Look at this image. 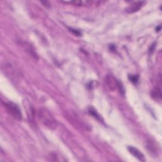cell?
<instances>
[{"label": "cell", "instance_id": "obj_1", "mask_svg": "<svg viewBox=\"0 0 162 162\" xmlns=\"http://www.w3.org/2000/svg\"><path fill=\"white\" fill-rule=\"evenodd\" d=\"M38 117L43 124L50 129H55L57 127L56 120L48 110L40 108L38 112Z\"/></svg>", "mask_w": 162, "mask_h": 162}, {"label": "cell", "instance_id": "obj_2", "mask_svg": "<svg viewBox=\"0 0 162 162\" xmlns=\"http://www.w3.org/2000/svg\"><path fill=\"white\" fill-rule=\"evenodd\" d=\"M5 106L8 113L13 118L18 120H22V114L20 108L18 107L17 104L12 102H7L5 103Z\"/></svg>", "mask_w": 162, "mask_h": 162}, {"label": "cell", "instance_id": "obj_3", "mask_svg": "<svg viewBox=\"0 0 162 162\" xmlns=\"http://www.w3.org/2000/svg\"><path fill=\"white\" fill-rule=\"evenodd\" d=\"M119 81H117V79L114 78L112 75H107L105 78V83L110 90L114 91L115 89H118Z\"/></svg>", "mask_w": 162, "mask_h": 162}, {"label": "cell", "instance_id": "obj_4", "mask_svg": "<svg viewBox=\"0 0 162 162\" xmlns=\"http://www.w3.org/2000/svg\"><path fill=\"white\" fill-rule=\"evenodd\" d=\"M128 151L129 153L132 155L136 158L141 161H146V158L143 153H141V151H139L138 148H136L134 146H128L127 148Z\"/></svg>", "mask_w": 162, "mask_h": 162}, {"label": "cell", "instance_id": "obj_5", "mask_svg": "<svg viewBox=\"0 0 162 162\" xmlns=\"http://www.w3.org/2000/svg\"><path fill=\"white\" fill-rule=\"evenodd\" d=\"M144 3V1L134 2L133 3H132L127 8L126 11L128 13H131H131H134L138 11L139 9L142 7V6L143 5Z\"/></svg>", "mask_w": 162, "mask_h": 162}, {"label": "cell", "instance_id": "obj_6", "mask_svg": "<svg viewBox=\"0 0 162 162\" xmlns=\"http://www.w3.org/2000/svg\"><path fill=\"white\" fill-rule=\"evenodd\" d=\"M151 96L154 99L160 101L161 99V92L159 87H155L151 92Z\"/></svg>", "mask_w": 162, "mask_h": 162}, {"label": "cell", "instance_id": "obj_7", "mask_svg": "<svg viewBox=\"0 0 162 162\" xmlns=\"http://www.w3.org/2000/svg\"><path fill=\"white\" fill-rule=\"evenodd\" d=\"M89 113L90 115H91L92 116H93L95 119H97L99 121H101V117H100V115L97 113V112L94 109H93V108H90L89 109Z\"/></svg>", "mask_w": 162, "mask_h": 162}, {"label": "cell", "instance_id": "obj_8", "mask_svg": "<svg viewBox=\"0 0 162 162\" xmlns=\"http://www.w3.org/2000/svg\"><path fill=\"white\" fill-rule=\"evenodd\" d=\"M129 80L131 81L132 83L136 84L138 83V80H139V77L138 75H130L129 77Z\"/></svg>", "mask_w": 162, "mask_h": 162}, {"label": "cell", "instance_id": "obj_9", "mask_svg": "<svg viewBox=\"0 0 162 162\" xmlns=\"http://www.w3.org/2000/svg\"><path fill=\"white\" fill-rule=\"evenodd\" d=\"M70 31H72L73 33H74V34L76 35V36H80V35H81V33H80V32H79V31H77V30L72 29V28H70Z\"/></svg>", "mask_w": 162, "mask_h": 162}, {"label": "cell", "instance_id": "obj_10", "mask_svg": "<svg viewBox=\"0 0 162 162\" xmlns=\"http://www.w3.org/2000/svg\"><path fill=\"white\" fill-rule=\"evenodd\" d=\"M155 45H156V43H154L153 45H151V47H150V52H153V51H154V49H155Z\"/></svg>", "mask_w": 162, "mask_h": 162}, {"label": "cell", "instance_id": "obj_11", "mask_svg": "<svg viewBox=\"0 0 162 162\" xmlns=\"http://www.w3.org/2000/svg\"><path fill=\"white\" fill-rule=\"evenodd\" d=\"M161 29V25H160L159 27H158V28H157V31H160Z\"/></svg>", "mask_w": 162, "mask_h": 162}]
</instances>
